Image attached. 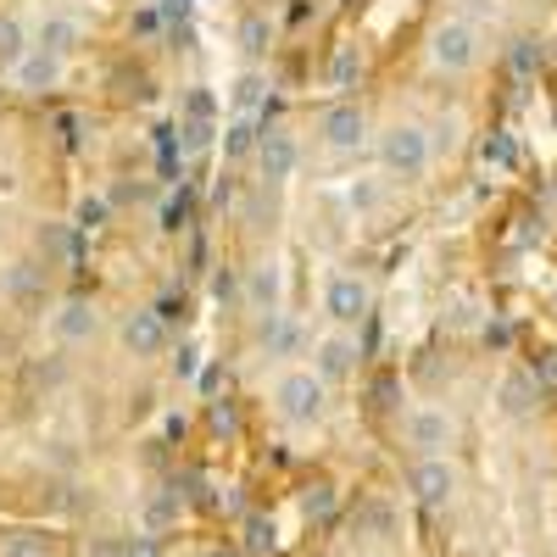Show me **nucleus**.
I'll return each instance as SVG.
<instances>
[{
  "label": "nucleus",
  "instance_id": "17",
  "mask_svg": "<svg viewBox=\"0 0 557 557\" xmlns=\"http://www.w3.org/2000/svg\"><path fill=\"white\" fill-rule=\"evenodd\" d=\"M496 401H502V412H507V418H524V412L535 407V385H530V374H524V368H513V374H502V385H496Z\"/></svg>",
  "mask_w": 557,
  "mask_h": 557
},
{
  "label": "nucleus",
  "instance_id": "24",
  "mask_svg": "<svg viewBox=\"0 0 557 557\" xmlns=\"http://www.w3.org/2000/svg\"><path fill=\"white\" fill-rule=\"evenodd\" d=\"M123 557H168L162 552V541L146 530V535H134V541H123Z\"/></svg>",
  "mask_w": 557,
  "mask_h": 557
},
{
  "label": "nucleus",
  "instance_id": "25",
  "mask_svg": "<svg viewBox=\"0 0 557 557\" xmlns=\"http://www.w3.org/2000/svg\"><path fill=\"white\" fill-rule=\"evenodd\" d=\"M330 513V491H318V496H307V519H323Z\"/></svg>",
  "mask_w": 557,
  "mask_h": 557
},
{
  "label": "nucleus",
  "instance_id": "2",
  "mask_svg": "<svg viewBox=\"0 0 557 557\" xmlns=\"http://www.w3.org/2000/svg\"><path fill=\"white\" fill-rule=\"evenodd\" d=\"M330 380L318 374L312 362H290L285 374L273 380V391H268V401H273V412L285 418V424H318L323 412H330Z\"/></svg>",
  "mask_w": 557,
  "mask_h": 557
},
{
  "label": "nucleus",
  "instance_id": "7",
  "mask_svg": "<svg viewBox=\"0 0 557 557\" xmlns=\"http://www.w3.org/2000/svg\"><path fill=\"white\" fill-rule=\"evenodd\" d=\"M45 330H51L57 351H78L101 335V307L89 301V296H67L51 307V318H45Z\"/></svg>",
  "mask_w": 557,
  "mask_h": 557
},
{
  "label": "nucleus",
  "instance_id": "12",
  "mask_svg": "<svg viewBox=\"0 0 557 557\" xmlns=\"http://www.w3.org/2000/svg\"><path fill=\"white\" fill-rule=\"evenodd\" d=\"M391 190H396V184H391L385 173H357V178H346V184H341L346 218H351V223H374V218L391 207Z\"/></svg>",
  "mask_w": 557,
  "mask_h": 557
},
{
  "label": "nucleus",
  "instance_id": "3",
  "mask_svg": "<svg viewBox=\"0 0 557 557\" xmlns=\"http://www.w3.org/2000/svg\"><path fill=\"white\" fill-rule=\"evenodd\" d=\"M485 57V39L474 28V17H441L430 28V62L446 73V78H462V73H474Z\"/></svg>",
  "mask_w": 557,
  "mask_h": 557
},
{
  "label": "nucleus",
  "instance_id": "10",
  "mask_svg": "<svg viewBox=\"0 0 557 557\" xmlns=\"http://www.w3.org/2000/svg\"><path fill=\"white\" fill-rule=\"evenodd\" d=\"M257 173L262 184H290L301 173V139L290 128H268L257 139Z\"/></svg>",
  "mask_w": 557,
  "mask_h": 557
},
{
  "label": "nucleus",
  "instance_id": "14",
  "mask_svg": "<svg viewBox=\"0 0 557 557\" xmlns=\"http://www.w3.org/2000/svg\"><path fill=\"white\" fill-rule=\"evenodd\" d=\"M62 73H67V57H51V51H39V45H34V51H28L7 78H12V89H28V96H39V89H57Z\"/></svg>",
  "mask_w": 557,
  "mask_h": 557
},
{
  "label": "nucleus",
  "instance_id": "8",
  "mask_svg": "<svg viewBox=\"0 0 557 557\" xmlns=\"http://www.w3.org/2000/svg\"><path fill=\"white\" fill-rule=\"evenodd\" d=\"M312 368L330 385H346V380H357V368H362V346H357V335L351 330H323L318 341H312Z\"/></svg>",
  "mask_w": 557,
  "mask_h": 557
},
{
  "label": "nucleus",
  "instance_id": "4",
  "mask_svg": "<svg viewBox=\"0 0 557 557\" xmlns=\"http://www.w3.org/2000/svg\"><path fill=\"white\" fill-rule=\"evenodd\" d=\"M318 139H323V151H330V157H341V162L362 157L368 146H374V134H368V112H362V101H351V96H335L330 107L318 112Z\"/></svg>",
  "mask_w": 557,
  "mask_h": 557
},
{
  "label": "nucleus",
  "instance_id": "1",
  "mask_svg": "<svg viewBox=\"0 0 557 557\" xmlns=\"http://www.w3.org/2000/svg\"><path fill=\"white\" fill-rule=\"evenodd\" d=\"M374 162H380V173L396 184H424L430 178V168H435V139L418 128V123H385L380 134H374Z\"/></svg>",
  "mask_w": 557,
  "mask_h": 557
},
{
  "label": "nucleus",
  "instance_id": "19",
  "mask_svg": "<svg viewBox=\"0 0 557 557\" xmlns=\"http://www.w3.org/2000/svg\"><path fill=\"white\" fill-rule=\"evenodd\" d=\"M357 78H362V51H357V45H335V62H330V89H335V96H351Z\"/></svg>",
  "mask_w": 557,
  "mask_h": 557
},
{
  "label": "nucleus",
  "instance_id": "21",
  "mask_svg": "<svg viewBox=\"0 0 557 557\" xmlns=\"http://www.w3.org/2000/svg\"><path fill=\"white\" fill-rule=\"evenodd\" d=\"M0 557H57V552H51V541H45V535H34V530H17V535H7Z\"/></svg>",
  "mask_w": 557,
  "mask_h": 557
},
{
  "label": "nucleus",
  "instance_id": "20",
  "mask_svg": "<svg viewBox=\"0 0 557 557\" xmlns=\"http://www.w3.org/2000/svg\"><path fill=\"white\" fill-rule=\"evenodd\" d=\"M235 39H240V51H246L251 62H257V57H268V45H273V23H268V12H246Z\"/></svg>",
  "mask_w": 557,
  "mask_h": 557
},
{
  "label": "nucleus",
  "instance_id": "27",
  "mask_svg": "<svg viewBox=\"0 0 557 557\" xmlns=\"http://www.w3.org/2000/svg\"><path fill=\"white\" fill-rule=\"evenodd\" d=\"M201 557H240V552H223V546H212V552H201Z\"/></svg>",
  "mask_w": 557,
  "mask_h": 557
},
{
  "label": "nucleus",
  "instance_id": "9",
  "mask_svg": "<svg viewBox=\"0 0 557 557\" xmlns=\"http://www.w3.org/2000/svg\"><path fill=\"white\" fill-rule=\"evenodd\" d=\"M401 435H407V446L418 451V457H441L446 446H451V435H457V424H451V412L446 407H412L407 418H401Z\"/></svg>",
  "mask_w": 557,
  "mask_h": 557
},
{
  "label": "nucleus",
  "instance_id": "23",
  "mask_svg": "<svg viewBox=\"0 0 557 557\" xmlns=\"http://www.w3.org/2000/svg\"><path fill=\"white\" fill-rule=\"evenodd\" d=\"M246 552H273V524L262 513L246 519Z\"/></svg>",
  "mask_w": 557,
  "mask_h": 557
},
{
  "label": "nucleus",
  "instance_id": "6",
  "mask_svg": "<svg viewBox=\"0 0 557 557\" xmlns=\"http://www.w3.org/2000/svg\"><path fill=\"white\" fill-rule=\"evenodd\" d=\"M117 346L134 362H157V357L173 351V330L157 307H123L117 312Z\"/></svg>",
  "mask_w": 557,
  "mask_h": 557
},
{
  "label": "nucleus",
  "instance_id": "11",
  "mask_svg": "<svg viewBox=\"0 0 557 557\" xmlns=\"http://www.w3.org/2000/svg\"><path fill=\"white\" fill-rule=\"evenodd\" d=\"M407 491L424 502V507H446L451 491H457V469L446 462V451L441 457H418L412 469H407Z\"/></svg>",
  "mask_w": 557,
  "mask_h": 557
},
{
  "label": "nucleus",
  "instance_id": "15",
  "mask_svg": "<svg viewBox=\"0 0 557 557\" xmlns=\"http://www.w3.org/2000/svg\"><path fill=\"white\" fill-rule=\"evenodd\" d=\"M28 51H34V34L23 28V17L17 12H0V73H12Z\"/></svg>",
  "mask_w": 557,
  "mask_h": 557
},
{
  "label": "nucleus",
  "instance_id": "16",
  "mask_svg": "<svg viewBox=\"0 0 557 557\" xmlns=\"http://www.w3.org/2000/svg\"><path fill=\"white\" fill-rule=\"evenodd\" d=\"M262 96H268V78L257 73V67H246L240 78H235V89H228V117H257V107H262Z\"/></svg>",
  "mask_w": 557,
  "mask_h": 557
},
{
  "label": "nucleus",
  "instance_id": "26",
  "mask_svg": "<svg viewBox=\"0 0 557 557\" xmlns=\"http://www.w3.org/2000/svg\"><path fill=\"white\" fill-rule=\"evenodd\" d=\"M190 7H196V0H162V17H184Z\"/></svg>",
  "mask_w": 557,
  "mask_h": 557
},
{
  "label": "nucleus",
  "instance_id": "22",
  "mask_svg": "<svg viewBox=\"0 0 557 557\" xmlns=\"http://www.w3.org/2000/svg\"><path fill=\"white\" fill-rule=\"evenodd\" d=\"M173 519H178V491H173V496H157V502L146 507V530H151V535H157V530H168Z\"/></svg>",
  "mask_w": 557,
  "mask_h": 557
},
{
  "label": "nucleus",
  "instance_id": "5",
  "mask_svg": "<svg viewBox=\"0 0 557 557\" xmlns=\"http://www.w3.org/2000/svg\"><path fill=\"white\" fill-rule=\"evenodd\" d=\"M318 307L330 318V330H357V323L374 312V285H368V273H357V268H335L323 278Z\"/></svg>",
  "mask_w": 557,
  "mask_h": 557
},
{
  "label": "nucleus",
  "instance_id": "13",
  "mask_svg": "<svg viewBox=\"0 0 557 557\" xmlns=\"http://www.w3.org/2000/svg\"><path fill=\"white\" fill-rule=\"evenodd\" d=\"M84 23L73 17V12H45L39 23H34V45L39 51H51V57H78L84 51Z\"/></svg>",
  "mask_w": 557,
  "mask_h": 557
},
{
  "label": "nucleus",
  "instance_id": "18",
  "mask_svg": "<svg viewBox=\"0 0 557 557\" xmlns=\"http://www.w3.org/2000/svg\"><path fill=\"white\" fill-rule=\"evenodd\" d=\"M246 301H251V312H278V268H273V262L251 268V278H246Z\"/></svg>",
  "mask_w": 557,
  "mask_h": 557
}]
</instances>
